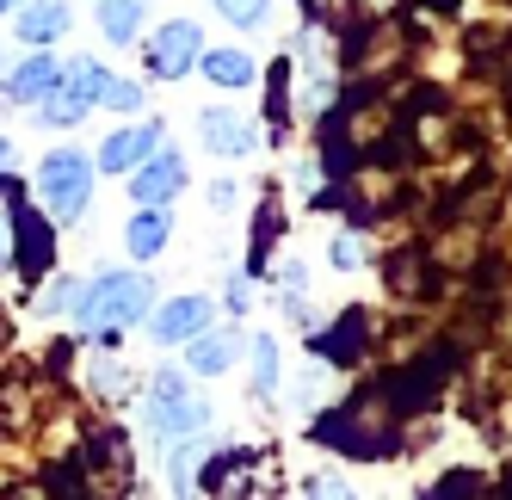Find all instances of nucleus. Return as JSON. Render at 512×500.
Segmentation results:
<instances>
[{
	"label": "nucleus",
	"mask_w": 512,
	"mask_h": 500,
	"mask_svg": "<svg viewBox=\"0 0 512 500\" xmlns=\"http://www.w3.org/2000/svg\"><path fill=\"white\" fill-rule=\"evenodd\" d=\"M142 315H149V278L142 272H105L87 291V303H81V328H87L93 346L118 352V334L136 328Z\"/></svg>",
	"instance_id": "1"
},
{
	"label": "nucleus",
	"mask_w": 512,
	"mask_h": 500,
	"mask_svg": "<svg viewBox=\"0 0 512 500\" xmlns=\"http://www.w3.org/2000/svg\"><path fill=\"white\" fill-rule=\"evenodd\" d=\"M401 433V420H395V402H389V389H371L364 402H346L340 414H327L315 426V439L321 445H334V451H352V457H383Z\"/></svg>",
	"instance_id": "2"
},
{
	"label": "nucleus",
	"mask_w": 512,
	"mask_h": 500,
	"mask_svg": "<svg viewBox=\"0 0 512 500\" xmlns=\"http://www.w3.org/2000/svg\"><path fill=\"white\" fill-rule=\"evenodd\" d=\"M93 198V161L75 155V149H50L38 161V204L50 210L56 223H75Z\"/></svg>",
	"instance_id": "3"
},
{
	"label": "nucleus",
	"mask_w": 512,
	"mask_h": 500,
	"mask_svg": "<svg viewBox=\"0 0 512 500\" xmlns=\"http://www.w3.org/2000/svg\"><path fill=\"white\" fill-rule=\"evenodd\" d=\"M75 482H81L87 500H118V494L136 482V470H130V445H124L118 426L87 433V445H81V457H75Z\"/></svg>",
	"instance_id": "4"
},
{
	"label": "nucleus",
	"mask_w": 512,
	"mask_h": 500,
	"mask_svg": "<svg viewBox=\"0 0 512 500\" xmlns=\"http://www.w3.org/2000/svg\"><path fill=\"white\" fill-rule=\"evenodd\" d=\"M105 68L99 62H68V68H56V81H50V93L38 99V112H44V124L50 130H68V124H81L93 105H99V93H105Z\"/></svg>",
	"instance_id": "5"
},
{
	"label": "nucleus",
	"mask_w": 512,
	"mask_h": 500,
	"mask_svg": "<svg viewBox=\"0 0 512 500\" xmlns=\"http://www.w3.org/2000/svg\"><path fill=\"white\" fill-rule=\"evenodd\" d=\"M142 426H149V439L161 451H179L192 433L210 426V402H198L192 389H149V414H142Z\"/></svg>",
	"instance_id": "6"
},
{
	"label": "nucleus",
	"mask_w": 512,
	"mask_h": 500,
	"mask_svg": "<svg viewBox=\"0 0 512 500\" xmlns=\"http://www.w3.org/2000/svg\"><path fill=\"white\" fill-rule=\"evenodd\" d=\"M204 44V31L192 25V19H167L155 38H149V75H161V81H179V75H192L198 68V50Z\"/></svg>",
	"instance_id": "7"
},
{
	"label": "nucleus",
	"mask_w": 512,
	"mask_h": 500,
	"mask_svg": "<svg viewBox=\"0 0 512 500\" xmlns=\"http://www.w3.org/2000/svg\"><path fill=\"white\" fill-rule=\"evenodd\" d=\"M309 346H315L321 365H358L364 352H371V315H364V309H346L327 334H309Z\"/></svg>",
	"instance_id": "8"
},
{
	"label": "nucleus",
	"mask_w": 512,
	"mask_h": 500,
	"mask_svg": "<svg viewBox=\"0 0 512 500\" xmlns=\"http://www.w3.org/2000/svg\"><path fill=\"white\" fill-rule=\"evenodd\" d=\"M198 136H204L210 155H229V161H241V155L260 149V130H253L241 112H229V105H210V112H198Z\"/></svg>",
	"instance_id": "9"
},
{
	"label": "nucleus",
	"mask_w": 512,
	"mask_h": 500,
	"mask_svg": "<svg viewBox=\"0 0 512 500\" xmlns=\"http://www.w3.org/2000/svg\"><path fill=\"white\" fill-rule=\"evenodd\" d=\"M136 204H173L179 192H186V155H173V149H155L149 161L136 167Z\"/></svg>",
	"instance_id": "10"
},
{
	"label": "nucleus",
	"mask_w": 512,
	"mask_h": 500,
	"mask_svg": "<svg viewBox=\"0 0 512 500\" xmlns=\"http://www.w3.org/2000/svg\"><path fill=\"white\" fill-rule=\"evenodd\" d=\"M210 328V297H173V303H161L155 315H149V334L161 340V346H179V340H192V334H204Z\"/></svg>",
	"instance_id": "11"
},
{
	"label": "nucleus",
	"mask_w": 512,
	"mask_h": 500,
	"mask_svg": "<svg viewBox=\"0 0 512 500\" xmlns=\"http://www.w3.org/2000/svg\"><path fill=\"white\" fill-rule=\"evenodd\" d=\"M161 124H136V130H112V136H105L99 142V167L105 173H124V167H142V161H149L155 149H161Z\"/></svg>",
	"instance_id": "12"
},
{
	"label": "nucleus",
	"mask_w": 512,
	"mask_h": 500,
	"mask_svg": "<svg viewBox=\"0 0 512 500\" xmlns=\"http://www.w3.org/2000/svg\"><path fill=\"white\" fill-rule=\"evenodd\" d=\"M68 25H75V13H68L62 0H31V7H19V19H13V38H25L31 50H44V44L68 38Z\"/></svg>",
	"instance_id": "13"
},
{
	"label": "nucleus",
	"mask_w": 512,
	"mask_h": 500,
	"mask_svg": "<svg viewBox=\"0 0 512 500\" xmlns=\"http://www.w3.org/2000/svg\"><path fill=\"white\" fill-rule=\"evenodd\" d=\"M50 81H56V62L38 50V56H25V62L13 68V75H7V87H0V93H7V105H38V99L50 93Z\"/></svg>",
	"instance_id": "14"
},
{
	"label": "nucleus",
	"mask_w": 512,
	"mask_h": 500,
	"mask_svg": "<svg viewBox=\"0 0 512 500\" xmlns=\"http://www.w3.org/2000/svg\"><path fill=\"white\" fill-rule=\"evenodd\" d=\"M124 241H130V254H136V260H155L161 247L173 241V217H167V204H142V217L130 223V235H124Z\"/></svg>",
	"instance_id": "15"
},
{
	"label": "nucleus",
	"mask_w": 512,
	"mask_h": 500,
	"mask_svg": "<svg viewBox=\"0 0 512 500\" xmlns=\"http://www.w3.org/2000/svg\"><path fill=\"white\" fill-rule=\"evenodd\" d=\"M235 352H241L235 328H204V334H192V371L216 377V371H229V365H235Z\"/></svg>",
	"instance_id": "16"
},
{
	"label": "nucleus",
	"mask_w": 512,
	"mask_h": 500,
	"mask_svg": "<svg viewBox=\"0 0 512 500\" xmlns=\"http://www.w3.org/2000/svg\"><path fill=\"white\" fill-rule=\"evenodd\" d=\"M198 68L210 87H253V56H241V50H210V56H198Z\"/></svg>",
	"instance_id": "17"
},
{
	"label": "nucleus",
	"mask_w": 512,
	"mask_h": 500,
	"mask_svg": "<svg viewBox=\"0 0 512 500\" xmlns=\"http://www.w3.org/2000/svg\"><path fill=\"white\" fill-rule=\"evenodd\" d=\"M142 13H149L142 0H99V31L112 44H130L136 31H142Z\"/></svg>",
	"instance_id": "18"
},
{
	"label": "nucleus",
	"mask_w": 512,
	"mask_h": 500,
	"mask_svg": "<svg viewBox=\"0 0 512 500\" xmlns=\"http://www.w3.org/2000/svg\"><path fill=\"white\" fill-rule=\"evenodd\" d=\"M253 396H278V340L253 334Z\"/></svg>",
	"instance_id": "19"
},
{
	"label": "nucleus",
	"mask_w": 512,
	"mask_h": 500,
	"mask_svg": "<svg viewBox=\"0 0 512 500\" xmlns=\"http://www.w3.org/2000/svg\"><path fill=\"white\" fill-rule=\"evenodd\" d=\"M81 383L93 389V396H124V365L118 359H105V346H99V359H87V371H81Z\"/></svg>",
	"instance_id": "20"
},
{
	"label": "nucleus",
	"mask_w": 512,
	"mask_h": 500,
	"mask_svg": "<svg viewBox=\"0 0 512 500\" xmlns=\"http://www.w3.org/2000/svg\"><path fill=\"white\" fill-rule=\"evenodd\" d=\"M278 229H284V217H278V204L266 198V204H260V217H253V272H266V260H272V241H278Z\"/></svg>",
	"instance_id": "21"
},
{
	"label": "nucleus",
	"mask_w": 512,
	"mask_h": 500,
	"mask_svg": "<svg viewBox=\"0 0 512 500\" xmlns=\"http://www.w3.org/2000/svg\"><path fill=\"white\" fill-rule=\"evenodd\" d=\"M198 463H204V451H198V445H192V451L179 445V457H173V500H198V476H204Z\"/></svg>",
	"instance_id": "22"
},
{
	"label": "nucleus",
	"mask_w": 512,
	"mask_h": 500,
	"mask_svg": "<svg viewBox=\"0 0 512 500\" xmlns=\"http://www.w3.org/2000/svg\"><path fill=\"white\" fill-rule=\"evenodd\" d=\"M81 303H87V284L81 278H56L50 291H44V315H81Z\"/></svg>",
	"instance_id": "23"
},
{
	"label": "nucleus",
	"mask_w": 512,
	"mask_h": 500,
	"mask_svg": "<svg viewBox=\"0 0 512 500\" xmlns=\"http://www.w3.org/2000/svg\"><path fill=\"white\" fill-rule=\"evenodd\" d=\"M216 13H223L229 25H241V31H247V25H260V19L272 13V0H216Z\"/></svg>",
	"instance_id": "24"
},
{
	"label": "nucleus",
	"mask_w": 512,
	"mask_h": 500,
	"mask_svg": "<svg viewBox=\"0 0 512 500\" xmlns=\"http://www.w3.org/2000/svg\"><path fill=\"white\" fill-rule=\"evenodd\" d=\"M303 500H352V488L334 470H315V476H303Z\"/></svg>",
	"instance_id": "25"
},
{
	"label": "nucleus",
	"mask_w": 512,
	"mask_h": 500,
	"mask_svg": "<svg viewBox=\"0 0 512 500\" xmlns=\"http://www.w3.org/2000/svg\"><path fill=\"white\" fill-rule=\"evenodd\" d=\"M99 105H112V112H142V87L136 81H105Z\"/></svg>",
	"instance_id": "26"
},
{
	"label": "nucleus",
	"mask_w": 512,
	"mask_h": 500,
	"mask_svg": "<svg viewBox=\"0 0 512 500\" xmlns=\"http://www.w3.org/2000/svg\"><path fill=\"white\" fill-rule=\"evenodd\" d=\"M364 260V241H358V229H346V235H334V266L340 272H352Z\"/></svg>",
	"instance_id": "27"
},
{
	"label": "nucleus",
	"mask_w": 512,
	"mask_h": 500,
	"mask_svg": "<svg viewBox=\"0 0 512 500\" xmlns=\"http://www.w3.org/2000/svg\"><path fill=\"white\" fill-rule=\"evenodd\" d=\"M235 198H241L235 180H216V186H210V204H216V210H235Z\"/></svg>",
	"instance_id": "28"
},
{
	"label": "nucleus",
	"mask_w": 512,
	"mask_h": 500,
	"mask_svg": "<svg viewBox=\"0 0 512 500\" xmlns=\"http://www.w3.org/2000/svg\"><path fill=\"white\" fill-rule=\"evenodd\" d=\"M253 291H247V278H229V309H247Z\"/></svg>",
	"instance_id": "29"
},
{
	"label": "nucleus",
	"mask_w": 512,
	"mask_h": 500,
	"mask_svg": "<svg viewBox=\"0 0 512 500\" xmlns=\"http://www.w3.org/2000/svg\"><path fill=\"white\" fill-rule=\"evenodd\" d=\"M303 7H309V19H327V13L340 7V0H303Z\"/></svg>",
	"instance_id": "30"
},
{
	"label": "nucleus",
	"mask_w": 512,
	"mask_h": 500,
	"mask_svg": "<svg viewBox=\"0 0 512 500\" xmlns=\"http://www.w3.org/2000/svg\"><path fill=\"white\" fill-rule=\"evenodd\" d=\"M7 235H13V229H7V223H0V260H13V241H7Z\"/></svg>",
	"instance_id": "31"
},
{
	"label": "nucleus",
	"mask_w": 512,
	"mask_h": 500,
	"mask_svg": "<svg viewBox=\"0 0 512 500\" xmlns=\"http://www.w3.org/2000/svg\"><path fill=\"white\" fill-rule=\"evenodd\" d=\"M7 167H13V142H7V136H0V173H7Z\"/></svg>",
	"instance_id": "32"
},
{
	"label": "nucleus",
	"mask_w": 512,
	"mask_h": 500,
	"mask_svg": "<svg viewBox=\"0 0 512 500\" xmlns=\"http://www.w3.org/2000/svg\"><path fill=\"white\" fill-rule=\"evenodd\" d=\"M0 13H13V0H0Z\"/></svg>",
	"instance_id": "33"
}]
</instances>
